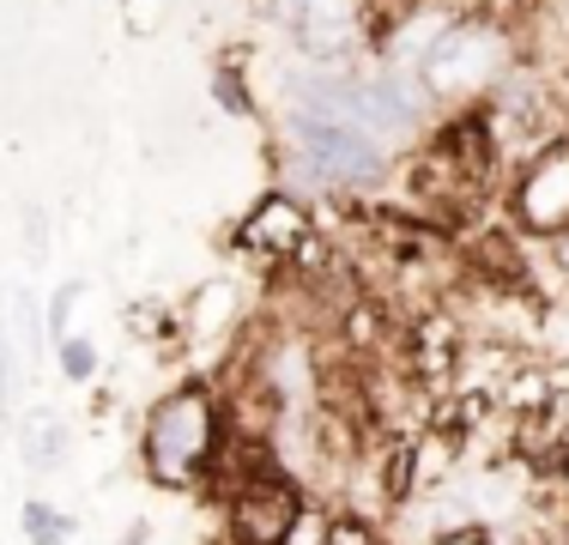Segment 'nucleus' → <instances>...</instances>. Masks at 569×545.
Wrapping results in <instances>:
<instances>
[{
	"label": "nucleus",
	"instance_id": "obj_14",
	"mask_svg": "<svg viewBox=\"0 0 569 545\" xmlns=\"http://www.w3.org/2000/svg\"><path fill=\"white\" fill-rule=\"evenodd\" d=\"M24 255L49 261V212L43 207H24Z\"/></svg>",
	"mask_w": 569,
	"mask_h": 545
},
{
	"label": "nucleus",
	"instance_id": "obj_5",
	"mask_svg": "<svg viewBox=\"0 0 569 545\" xmlns=\"http://www.w3.org/2000/svg\"><path fill=\"white\" fill-rule=\"evenodd\" d=\"M509 218H515V230H527L539 242L569 230V140L546 146V152H533L521 164L515 195H509Z\"/></svg>",
	"mask_w": 569,
	"mask_h": 545
},
{
	"label": "nucleus",
	"instance_id": "obj_8",
	"mask_svg": "<svg viewBox=\"0 0 569 545\" xmlns=\"http://www.w3.org/2000/svg\"><path fill=\"white\" fill-rule=\"evenodd\" d=\"M242 321V291L237 279H207L188 291L182 316H176V334L188 339V346H224L230 334H237Z\"/></svg>",
	"mask_w": 569,
	"mask_h": 545
},
{
	"label": "nucleus",
	"instance_id": "obj_2",
	"mask_svg": "<svg viewBox=\"0 0 569 545\" xmlns=\"http://www.w3.org/2000/svg\"><path fill=\"white\" fill-rule=\"evenodd\" d=\"M284 158L303 188H328V195H351V188H376L395 170V152L376 140L370 128L346 116H321V109H284Z\"/></svg>",
	"mask_w": 569,
	"mask_h": 545
},
{
	"label": "nucleus",
	"instance_id": "obj_16",
	"mask_svg": "<svg viewBox=\"0 0 569 545\" xmlns=\"http://www.w3.org/2000/svg\"><path fill=\"white\" fill-rule=\"evenodd\" d=\"M546 255H551V272H558L563 291H569V230H558V237L546 242Z\"/></svg>",
	"mask_w": 569,
	"mask_h": 545
},
{
	"label": "nucleus",
	"instance_id": "obj_17",
	"mask_svg": "<svg viewBox=\"0 0 569 545\" xmlns=\"http://www.w3.org/2000/svg\"><path fill=\"white\" fill-rule=\"evenodd\" d=\"M116 545H152V522H146V515H133L128 527H121V539Z\"/></svg>",
	"mask_w": 569,
	"mask_h": 545
},
{
	"label": "nucleus",
	"instance_id": "obj_10",
	"mask_svg": "<svg viewBox=\"0 0 569 545\" xmlns=\"http://www.w3.org/2000/svg\"><path fill=\"white\" fill-rule=\"evenodd\" d=\"M19 534H24V545H73L79 515L61 509L56 497H24L19 503Z\"/></svg>",
	"mask_w": 569,
	"mask_h": 545
},
{
	"label": "nucleus",
	"instance_id": "obj_13",
	"mask_svg": "<svg viewBox=\"0 0 569 545\" xmlns=\"http://www.w3.org/2000/svg\"><path fill=\"white\" fill-rule=\"evenodd\" d=\"M19 376H24L19 346H12L7 321H0V430H12V418H19Z\"/></svg>",
	"mask_w": 569,
	"mask_h": 545
},
{
	"label": "nucleus",
	"instance_id": "obj_12",
	"mask_svg": "<svg viewBox=\"0 0 569 545\" xmlns=\"http://www.w3.org/2000/svg\"><path fill=\"white\" fill-rule=\"evenodd\" d=\"M56 376L67 382V388H91V382L103 376V351L91 334H67L56 346Z\"/></svg>",
	"mask_w": 569,
	"mask_h": 545
},
{
	"label": "nucleus",
	"instance_id": "obj_15",
	"mask_svg": "<svg viewBox=\"0 0 569 545\" xmlns=\"http://www.w3.org/2000/svg\"><path fill=\"white\" fill-rule=\"evenodd\" d=\"M212 91H219V103L230 109V116H254L249 91H242V79H230V67H219V79H212Z\"/></svg>",
	"mask_w": 569,
	"mask_h": 545
},
{
	"label": "nucleus",
	"instance_id": "obj_4",
	"mask_svg": "<svg viewBox=\"0 0 569 545\" xmlns=\"http://www.w3.org/2000/svg\"><path fill=\"white\" fill-rule=\"evenodd\" d=\"M279 24L291 49L316 67H351V54L370 43L358 0H279Z\"/></svg>",
	"mask_w": 569,
	"mask_h": 545
},
{
	"label": "nucleus",
	"instance_id": "obj_18",
	"mask_svg": "<svg viewBox=\"0 0 569 545\" xmlns=\"http://www.w3.org/2000/svg\"><path fill=\"white\" fill-rule=\"evenodd\" d=\"M546 479H551V485H558V490H563V503H569V448H563V460H558V473H546Z\"/></svg>",
	"mask_w": 569,
	"mask_h": 545
},
{
	"label": "nucleus",
	"instance_id": "obj_3",
	"mask_svg": "<svg viewBox=\"0 0 569 545\" xmlns=\"http://www.w3.org/2000/svg\"><path fill=\"white\" fill-rule=\"evenodd\" d=\"M515 67H521V61H515L509 24H497V19H455L449 31L425 49V61H418L412 73H418V86H425L430 103L472 109V103L491 98Z\"/></svg>",
	"mask_w": 569,
	"mask_h": 545
},
{
	"label": "nucleus",
	"instance_id": "obj_7",
	"mask_svg": "<svg viewBox=\"0 0 569 545\" xmlns=\"http://www.w3.org/2000/svg\"><path fill=\"white\" fill-rule=\"evenodd\" d=\"M12 448H19V467L31 479H56V473L73 467V418L61 406L37 400L31 413L12 418Z\"/></svg>",
	"mask_w": 569,
	"mask_h": 545
},
{
	"label": "nucleus",
	"instance_id": "obj_11",
	"mask_svg": "<svg viewBox=\"0 0 569 545\" xmlns=\"http://www.w3.org/2000/svg\"><path fill=\"white\" fill-rule=\"evenodd\" d=\"M86 304H91V285H86V279H61L56 291H49V304H43V334H49V351H56L67 334H79L73 321H79V309H86Z\"/></svg>",
	"mask_w": 569,
	"mask_h": 545
},
{
	"label": "nucleus",
	"instance_id": "obj_9",
	"mask_svg": "<svg viewBox=\"0 0 569 545\" xmlns=\"http://www.w3.org/2000/svg\"><path fill=\"white\" fill-rule=\"evenodd\" d=\"M0 297H7L0 321H7L12 346H19V364H43V346H49V334H43V304H37L24 285H12V291H0Z\"/></svg>",
	"mask_w": 569,
	"mask_h": 545
},
{
	"label": "nucleus",
	"instance_id": "obj_1",
	"mask_svg": "<svg viewBox=\"0 0 569 545\" xmlns=\"http://www.w3.org/2000/svg\"><path fill=\"white\" fill-rule=\"evenodd\" d=\"M230 448V425H224V400L212 382H176L164 388L140 418L133 436V460H140L146 485L158 490H200L212 485Z\"/></svg>",
	"mask_w": 569,
	"mask_h": 545
},
{
	"label": "nucleus",
	"instance_id": "obj_6",
	"mask_svg": "<svg viewBox=\"0 0 569 545\" xmlns=\"http://www.w3.org/2000/svg\"><path fill=\"white\" fill-rule=\"evenodd\" d=\"M309 242H316V218H309V207L291 195V188L267 195L261 207L237 225V249L254 255V261H267V267H291Z\"/></svg>",
	"mask_w": 569,
	"mask_h": 545
}]
</instances>
